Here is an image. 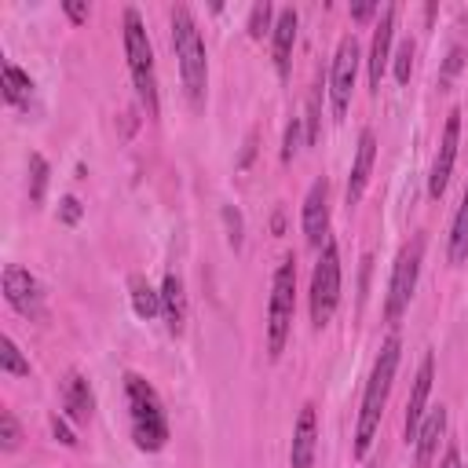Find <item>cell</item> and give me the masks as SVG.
I'll use <instances>...</instances> for the list:
<instances>
[{"label":"cell","instance_id":"36","mask_svg":"<svg viewBox=\"0 0 468 468\" xmlns=\"http://www.w3.org/2000/svg\"><path fill=\"white\" fill-rule=\"evenodd\" d=\"M369 15H377V4H355V7H351V18H358V22L369 18Z\"/></svg>","mask_w":468,"mask_h":468},{"label":"cell","instance_id":"30","mask_svg":"<svg viewBox=\"0 0 468 468\" xmlns=\"http://www.w3.org/2000/svg\"><path fill=\"white\" fill-rule=\"evenodd\" d=\"M48 424H51V435H55L62 446H77V435H73V428H69V424H66L58 413H51V420H48Z\"/></svg>","mask_w":468,"mask_h":468},{"label":"cell","instance_id":"8","mask_svg":"<svg viewBox=\"0 0 468 468\" xmlns=\"http://www.w3.org/2000/svg\"><path fill=\"white\" fill-rule=\"evenodd\" d=\"M358 40L355 33L340 37L336 51H333V66H329V102H333V117L344 121L347 106H351V91H355V77H358Z\"/></svg>","mask_w":468,"mask_h":468},{"label":"cell","instance_id":"24","mask_svg":"<svg viewBox=\"0 0 468 468\" xmlns=\"http://www.w3.org/2000/svg\"><path fill=\"white\" fill-rule=\"evenodd\" d=\"M48 161L40 154H29V201L40 205L44 201V190H48Z\"/></svg>","mask_w":468,"mask_h":468},{"label":"cell","instance_id":"27","mask_svg":"<svg viewBox=\"0 0 468 468\" xmlns=\"http://www.w3.org/2000/svg\"><path fill=\"white\" fill-rule=\"evenodd\" d=\"M223 223H227V241L230 249H241L245 241V223H241V212L234 205H223Z\"/></svg>","mask_w":468,"mask_h":468},{"label":"cell","instance_id":"4","mask_svg":"<svg viewBox=\"0 0 468 468\" xmlns=\"http://www.w3.org/2000/svg\"><path fill=\"white\" fill-rule=\"evenodd\" d=\"M124 58H128V73L135 84V95L146 110V117H157L161 102H157V66H154V44L146 37L143 15L135 7H124Z\"/></svg>","mask_w":468,"mask_h":468},{"label":"cell","instance_id":"16","mask_svg":"<svg viewBox=\"0 0 468 468\" xmlns=\"http://www.w3.org/2000/svg\"><path fill=\"white\" fill-rule=\"evenodd\" d=\"M58 391H62V406H66V413L73 417V420H91V413H95V391H91V384L77 373V369H69L62 380H58Z\"/></svg>","mask_w":468,"mask_h":468},{"label":"cell","instance_id":"29","mask_svg":"<svg viewBox=\"0 0 468 468\" xmlns=\"http://www.w3.org/2000/svg\"><path fill=\"white\" fill-rule=\"evenodd\" d=\"M300 128H303V117H292L285 124V143H282V161H292L296 150H300Z\"/></svg>","mask_w":468,"mask_h":468},{"label":"cell","instance_id":"35","mask_svg":"<svg viewBox=\"0 0 468 468\" xmlns=\"http://www.w3.org/2000/svg\"><path fill=\"white\" fill-rule=\"evenodd\" d=\"M439 468H461V450H457V446H446V453H442Z\"/></svg>","mask_w":468,"mask_h":468},{"label":"cell","instance_id":"19","mask_svg":"<svg viewBox=\"0 0 468 468\" xmlns=\"http://www.w3.org/2000/svg\"><path fill=\"white\" fill-rule=\"evenodd\" d=\"M161 314H165L168 333L179 336L186 325V292H183L179 274H165V282H161Z\"/></svg>","mask_w":468,"mask_h":468},{"label":"cell","instance_id":"28","mask_svg":"<svg viewBox=\"0 0 468 468\" xmlns=\"http://www.w3.org/2000/svg\"><path fill=\"white\" fill-rule=\"evenodd\" d=\"M410 69H413V40H402L399 51H395V80L406 84L410 80Z\"/></svg>","mask_w":468,"mask_h":468},{"label":"cell","instance_id":"20","mask_svg":"<svg viewBox=\"0 0 468 468\" xmlns=\"http://www.w3.org/2000/svg\"><path fill=\"white\" fill-rule=\"evenodd\" d=\"M128 289H132V311L139 318H157L161 314V289H154L143 274H132Z\"/></svg>","mask_w":468,"mask_h":468},{"label":"cell","instance_id":"18","mask_svg":"<svg viewBox=\"0 0 468 468\" xmlns=\"http://www.w3.org/2000/svg\"><path fill=\"white\" fill-rule=\"evenodd\" d=\"M442 431H446V410L442 406H435L424 420H420V428H417V453H413V468H431L435 464V453H439V439H442Z\"/></svg>","mask_w":468,"mask_h":468},{"label":"cell","instance_id":"32","mask_svg":"<svg viewBox=\"0 0 468 468\" xmlns=\"http://www.w3.org/2000/svg\"><path fill=\"white\" fill-rule=\"evenodd\" d=\"M461 58H464V51H461V44H453V48H450V58H446V66H442V84H450V77L461 69Z\"/></svg>","mask_w":468,"mask_h":468},{"label":"cell","instance_id":"6","mask_svg":"<svg viewBox=\"0 0 468 468\" xmlns=\"http://www.w3.org/2000/svg\"><path fill=\"white\" fill-rule=\"evenodd\" d=\"M307 303H311V322H314V329L329 325V318H333V311H336V303H340V249H336L333 238L318 249V263H314V271H311Z\"/></svg>","mask_w":468,"mask_h":468},{"label":"cell","instance_id":"9","mask_svg":"<svg viewBox=\"0 0 468 468\" xmlns=\"http://www.w3.org/2000/svg\"><path fill=\"white\" fill-rule=\"evenodd\" d=\"M457 143H461V110H450L446 124H442V135H439L431 172H428V194L431 197L446 194V183H450V172H453V161H457Z\"/></svg>","mask_w":468,"mask_h":468},{"label":"cell","instance_id":"15","mask_svg":"<svg viewBox=\"0 0 468 468\" xmlns=\"http://www.w3.org/2000/svg\"><path fill=\"white\" fill-rule=\"evenodd\" d=\"M314 446H318V413L307 402L292 424V442H289V468H314Z\"/></svg>","mask_w":468,"mask_h":468},{"label":"cell","instance_id":"23","mask_svg":"<svg viewBox=\"0 0 468 468\" xmlns=\"http://www.w3.org/2000/svg\"><path fill=\"white\" fill-rule=\"evenodd\" d=\"M0 369H4L7 377H29V358L18 351V344H15L11 336L0 340Z\"/></svg>","mask_w":468,"mask_h":468},{"label":"cell","instance_id":"3","mask_svg":"<svg viewBox=\"0 0 468 468\" xmlns=\"http://www.w3.org/2000/svg\"><path fill=\"white\" fill-rule=\"evenodd\" d=\"M124 399H128V420H132V439L139 450L157 453L168 442V417L161 406V395L154 384L139 373H124Z\"/></svg>","mask_w":468,"mask_h":468},{"label":"cell","instance_id":"31","mask_svg":"<svg viewBox=\"0 0 468 468\" xmlns=\"http://www.w3.org/2000/svg\"><path fill=\"white\" fill-rule=\"evenodd\" d=\"M58 219H62V223H77V219H80V201H77L73 194H66V197L58 201Z\"/></svg>","mask_w":468,"mask_h":468},{"label":"cell","instance_id":"13","mask_svg":"<svg viewBox=\"0 0 468 468\" xmlns=\"http://www.w3.org/2000/svg\"><path fill=\"white\" fill-rule=\"evenodd\" d=\"M431 380H435V355H424L417 377H413V391L406 399V413H402V435L406 442L417 439V428L424 420V406H428V395H431Z\"/></svg>","mask_w":468,"mask_h":468},{"label":"cell","instance_id":"10","mask_svg":"<svg viewBox=\"0 0 468 468\" xmlns=\"http://www.w3.org/2000/svg\"><path fill=\"white\" fill-rule=\"evenodd\" d=\"M4 296H7V303H11L18 314H26V318H40V314H44L40 282H37L26 267H18V263H11V267L4 271Z\"/></svg>","mask_w":468,"mask_h":468},{"label":"cell","instance_id":"34","mask_svg":"<svg viewBox=\"0 0 468 468\" xmlns=\"http://www.w3.org/2000/svg\"><path fill=\"white\" fill-rule=\"evenodd\" d=\"M252 154H256V132H249V139H245V150H241V157H238V168H245V165L252 161Z\"/></svg>","mask_w":468,"mask_h":468},{"label":"cell","instance_id":"25","mask_svg":"<svg viewBox=\"0 0 468 468\" xmlns=\"http://www.w3.org/2000/svg\"><path fill=\"white\" fill-rule=\"evenodd\" d=\"M274 7L267 4V0H260V4H252V11H249V37H263V33H271L274 29Z\"/></svg>","mask_w":468,"mask_h":468},{"label":"cell","instance_id":"21","mask_svg":"<svg viewBox=\"0 0 468 468\" xmlns=\"http://www.w3.org/2000/svg\"><path fill=\"white\" fill-rule=\"evenodd\" d=\"M464 260H468V186L450 223V263H464Z\"/></svg>","mask_w":468,"mask_h":468},{"label":"cell","instance_id":"1","mask_svg":"<svg viewBox=\"0 0 468 468\" xmlns=\"http://www.w3.org/2000/svg\"><path fill=\"white\" fill-rule=\"evenodd\" d=\"M399 355H402V340L391 333L384 344H380V355L373 358V369H369V380H366V391H362V406H358V420H355V461H362L373 446V435L380 428V417H384V406H388V395H391V380H395V369H399Z\"/></svg>","mask_w":468,"mask_h":468},{"label":"cell","instance_id":"14","mask_svg":"<svg viewBox=\"0 0 468 468\" xmlns=\"http://www.w3.org/2000/svg\"><path fill=\"white\" fill-rule=\"evenodd\" d=\"M373 161H377V132L373 128H362L358 135V150H355V161H351V172H347V205H358L366 186H369V172H373Z\"/></svg>","mask_w":468,"mask_h":468},{"label":"cell","instance_id":"11","mask_svg":"<svg viewBox=\"0 0 468 468\" xmlns=\"http://www.w3.org/2000/svg\"><path fill=\"white\" fill-rule=\"evenodd\" d=\"M303 238L311 249H322L329 241V179L318 176L303 197Z\"/></svg>","mask_w":468,"mask_h":468},{"label":"cell","instance_id":"5","mask_svg":"<svg viewBox=\"0 0 468 468\" xmlns=\"http://www.w3.org/2000/svg\"><path fill=\"white\" fill-rule=\"evenodd\" d=\"M292 311H296V260L285 256L274 271L271 282V300H267V355L278 358L289 344L292 329Z\"/></svg>","mask_w":468,"mask_h":468},{"label":"cell","instance_id":"17","mask_svg":"<svg viewBox=\"0 0 468 468\" xmlns=\"http://www.w3.org/2000/svg\"><path fill=\"white\" fill-rule=\"evenodd\" d=\"M296 26H300V15L292 7H282L278 18H274V29H271V48H274V69L278 77H289V58H292V44H296Z\"/></svg>","mask_w":468,"mask_h":468},{"label":"cell","instance_id":"26","mask_svg":"<svg viewBox=\"0 0 468 468\" xmlns=\"http://www.w3.org/2000/svg\"><path fill=\"white\" fill-rule=\"evenodd\" d=\"M18 446H22V428H18L15 413L4 410V413H0V450H4V453H15Z\"/></svg>","mask_w":468,"mask_h":468},{"label":"cell","instance_id":"2","mask_svg":"<svg viewBox=\"0 0 468 468\" xmlns=\"http://www.w3.org/2000/svg\"><path fill=\"white\" fill-rule=\"evenodd\" d=\"M168 22H172V48H176V58H179V77H183L186 99L194 106H201L205 91H208V58H205L201 29H197L186 4H176Z\"/></svg>","mask_w":468,"mask_h":468},{"label":"cell","instance_id":"33","mask_svg":"<svg viewBox=\"0 0 468 468\" xmlns=\"http://www.w3.org/2000/svg\"><path fill=\"white\" fill-rule=\"evenodd\" d=\"M62 7H66V15H69L73 22H88V4H80V0H66Z\"/></svg>","mask_w":468,"mask_h":468},{"label":"cell","instance_id":"22","mask_svg":"<svg viewBox=\"0 0 468 468\" xmlns=\"http://www.w3.org/2000/svg\"><path fill=\"white\" fill-rule=\"evenodd\" d=\"M29 95H33V80H29V73L18 69L15 62H4V99H7L11 106H26Z\"/></svg>","mask_w":468,"mask_h":468},{"label":"cell","instance_id":"12","mask_svg":"<svg viewBox=\"0 0 468 468\" xmlns=\"http://www.w3.org/2000/svg\"><path fill=\"white\" fill-rule=\"evenodd\" d=\"M395 15L399 7L395 4H384L380 7V18H377V29H373V40H369V88L380 91V77L388 69V58H391V40H395Z\"/></svg>","mask_w":468,"mask_h":468},{"label":"cell","instance_id":"7","mask_svg":"<svg viewBox=\"0 0 468 468\" xmlns=\"http://www.w3.org/2000/svg\"><path fill=\"white\" fill-rule=\"evenodd\" d=\"M420 263H424V234H413V238L399 249L395 267H391V282H388V296H384V318H388V322H399L402 311L410 307L413 289H417Z\"/></svg>","mask_w":468,"mask_h":468}]
</instances>
